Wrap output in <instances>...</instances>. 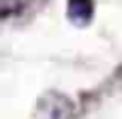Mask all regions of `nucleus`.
<instances>
[{
	"mask_svg": "<svg viewBox=\"0 0 122 119\" xmlns=\"http://www.w3.org/2000/svg\"><path fill=\"white\" fill-rule=\"evenodd\" d=\"M73 104L58 92H47L36 106V119H71Z\"/></svg>",
	"mask_w": 122,
	"mask_h": 119,
	"instance_id": "nucleus-1",
	"label": "nucleus"
},
{
	"mask_svg": "<svg viewBox=\"0 0 122 119\" xmlns=\"http://www.w3.org/2000/svg\"><path fill=\"white\" fill-rule=\"evenodd\" d=\"M94 15V4L92 0H69L66 4V17L73 26H88Z\"/></svg>",
	"mask_w": 122,
	"mask_h": 119,
	"instance_id": "nucleus-2",
	"label": "nucleus"
}]
</instances>
